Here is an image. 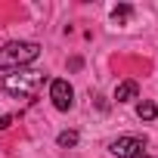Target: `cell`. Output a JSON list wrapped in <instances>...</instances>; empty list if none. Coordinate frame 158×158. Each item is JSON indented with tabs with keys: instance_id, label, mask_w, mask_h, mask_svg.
Here are the masks:
<instances>
[{
	"instance_id": "obj_1",
	"label": "cell",
	"mask_w": 158,
	"mask_h": 158,
	"mask_svg": "<svg viewBox=\"0 0 158 158\" xmlns=\"http://www.w3.org/2000/svg\"><path fill=\"white\" fill-rule=\"evenodd\" d=\"M40 56V44L34 40H10L0 50V71H19Z\"/></svg>"
},
{
	"instance_id": "obj_10",
	"label": "cell",
	"mask_w": 158,
	"mask_h": 158,
	"mask_svg": "<svg viewBox=\"0 0 158 158\" xmlns=\"http://www.w3.org/2000/svg\"><path fill=\"white\" fill-rule=\"evenodd\" d=\"M136 158H152V155H136Z\"/></svg>"
},
{
	"instance_id": "obj_8",
	"label": "cell",
	"mask_w": 158,
	"mask_h": 158,
	"mask_svg": "<svg viewBox=\"0 0 158 158\" xmlns=\"http://www.w3.org/2000/svg\"><path fill=\"white\" fill-rule=\"evenodd\" d=\"M56 143H59L62 149H71V146H77V130H62V133L56 136Z\"/></svg>"
},
{
	"instance_id": "obj_2",
	"label": "cell",
	"mask_w": 158,
	"mask_h": 158,
	"mask_svg": "<svg viewBox=\"0 0 158 158\" xmlns=\"http://www.w3.org/2000/svg\"><path fill=\"white\" fill-rule=\"evenodd\" d=\"M44 84V71H34V68H19L13 74H3L0 77V87L13 96H34Z\"/></svg>"
},
{
	"instance_id": "obj_3",
	"label": "cell",
	"mask_w": 158,
	"mask_h": 158,
	"mask_svg": "<svg viewBox=\"0 0 158 158\" xmlns=\"http://www.w3.org/2000/svg\"><path fill=\"white\" fill-rule=\"evenodd\" d=\"M143 149H146V139H139V136H118L109 143V152L115 158H136V155H143Z\"/></svg>"
},
{
	"instance_id": "obj_4",
	"label": "cell",
	"mask_w": 158,
	"mask_h": 158,
	"mask_svg": "<svg viewBox=\"0 0 158 158\" xmlns=\"http://www.w3.org/2000/svg\"><path fill=\"white\" fill-rule=\"evenodd\" d=\"M50 99H53V106L59 112H68L74 106V90H71V84L65 81V77H56V81L50 84Z\"/></svg>"
},
{
	"instance_id": "obj_9",
	"label": "cell",
	"mask_w": 158,
	"mask_h": 158,
	"mask_svg": "<svg viewBox=\"0 0 158 158\" xmlns=\"http://www.w3.org/2000/svg\"><path fill=\"white\" fill-rule=\"evenodd\" d=\"M10 124H13V115H3V118H0V130H6Z\"/></svg>"
},
{
	"instance_id": "obj_6",
	"label": "cell",
	"mask_w": 158,
	"mask_h": 158,
	"mask_svg": "<svg viewBox=\"0 0 158 158\" xmlns=\"http://www.w3.org/2000/svg\"><path fill=\"white\" fill-rule=\"evenodd\" d=\"M130 19H133V6H130V3H121V6L112 10V22H115V25H127Z\"/></svg>"
},
{
	"instance_id": "obj_7",
	"label": "cell",
	"mask_w": 158,
	"mask_h": 158,
	"mask_svg": "<svg viewBox=\"0 0 158 158\" xmlns=\"http://www.w3.org/2000/svg\"><path fill=\"white\" fill-rule=\"evenodd\" d=\"M136 118H139V121H155V118H158V106L149 102V99H143V102L136 106Z\"/></svg>"
},
{
	"instance_id": "obj_5",
	"label": "cell",
	"mask_w": 158,
	"mask_h": 158,
	"mask_svg": "<svg viewBox=\"0 0 158 158\" xmlns=\"http://www.w3.org/2000/svg\"><path fill=\"white\" fill-rule=\"evenodd\" d=\"M139 96V84L136 81H121L118 87H115V99L118 102H130V99H136Z\"/></svg>"
}]
</instances>
